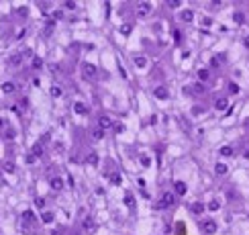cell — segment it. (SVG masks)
<instances>
[{"label": "cell", "mask_w": 249, "mask_h": 235, "mask_svg": "<svg viewBox=\"0 0 249 235\" xmlns=\"http://www.w3.org/2000/svg\"><path fill=\"white\" fill-rule=\"evenodd\" d=\"M171 202H174V194H171V192H166V194L161 196V200H159L155 207H157V209H168Z\"/></svg>", "instance_id": "obj_1"}, {"label": "cell", "mask_w": 249, "mask_h": 235, "mask_svg": "<svg viewBox=\"0 0 249 235\" xmlns=\"http://www.w3.org/2000/svg\"><path fill=\"white\" fill-rule=\"evenodd\" d=\"M153 96H155L157 100H168V98H170V92H168V88H163V86H157V88L153 90Z\"/></svg>", "instance_id": "obj_2"}, {"label": "cell", "mask_w": 249, "mask_h": 235, "mask_svg": "<svg viewBox=\"0 0 249 235\" xmlns=\"http://www.w3.org/2000/svg\"><path fill=\"white\" fill-rule=\"evenodd\" d=\"M204 209H206L204 202H192V204H190V213H192V215H202Z\"/></svg>", "instance_id": "obj_3"}, {"label": "cell", "mask_w": 249, "mask_h": 235, "mask_svg": "<svg viewBox=\"0 0 249 235\" xmlns=\"http://www.w3.org/2000/svg\"><path fill=\"white\" fill-rule=\"evenodd\" d=\"M147 12H151V2H141L139 8H137V14L139 16H145Z\"/></svg>", "instance_id": "obj_4"}, {"label": "cell", "mask_w": 249, "mask_h": 235, "mask_svg": "<svg viewBox=\"0 0 249 235\" xmlns=\"http://www.w3.org/2000/svg\"><path fill=\"white\" fill-rule=\"evenodd\" d=\"M98 127H100L102 131L110 129V127H113V119H108V117H100V119H98Z\"/></svg>", "instance_id": "obj_5"}, {"label": "cell", "mask_w": 249, "mask_h": 235, "mask_svg": "<svg viewBox=\"0 0 249 235\" xmlns=\"http://www.w3.org/2000/svg\"><path fill=\"white\" fill-rule=\"evenodd\" d=\"M204 231H206L208 235H212L216 231V223H215V221H210V219H208V221H204Z\"/></svg>", "instance_id": "obj_6"}, {"label": "cell", "mask_w": 249, "mask_h": 235, "mask_svg": "<svg viewBox=\"0 0 249 235\" xmlns=\"http://www.w3.org/2000/svg\"><path fill=\"white\" fill-rule=\"evenodd\" d=\"M84 74H86L88 78H94V76H96V66H92V63H84Z\"/></svg>", "instance_id": "obj_7"}, {"label": "cell", "mask_w": 249, "mask_h": 235, "mask_svg": "<svg viewBox=\"0 0 249 235\" xmlns=\"http://www.w3.org/2000/svg\"><path fill=\"white\" fill-rule=\"evenodd\" d=\"M227 106H229V100H227V98H216L215 100V108L216 110H225Z\"/></svg>", "instance_id": "obj_8"}, {"label": "cell", "mask_w": 249, "mask_h": 235, "mask_svg": "<svg viewBox=\"0 0 249 235\" xmlns=\"http://www.w3.org/2000/svg\"><path fill=\"white\" fill-rule=\"evenodd\" d=\"M174 188H176V192H178L180 196H184V194H186V190H188V188H186V184H184L182 180H178V182L174 184Z\"/></svg>", "instance_id": "obj_9"}, {"label": "cell", "mask_w": 249, "mask_h": 235, "mask_svg": "<svg viewBox=\"0 0 249 235\" xmlns=\"http://www.w3.org/2000/svg\"><path fill=\"white\" fill-rule=\"evenodd\" d=\"M14 90H16V86H14L12 82H4V84H2V92H4V94H12Z\"/></svg>", "instance_id": "obj_10"}, {"label": "cell", "mask_w": 249, "mask_h": 235, "mask_svg": "<svg viewBox=\"0 0 249 235\" xmlns=\"http://www.w3.org/2000/svg\"><path fill=\"white\" fill-rule=\"evenodd\" d=\"M8 63H10V66H21V63H23V53H16V55H12V57L8 59Z\"/></svg>", "instance_id": "obj_11"}, {"label": "cell", "mask_w": 249, "mask_h": 235, "mask_svg": "<svg viewBox=\"0 0 249 235\" xmlns=\"http://www.w3.org/2000/svg\"><path fill=\"white\" fill-rule=\"evenodd\" d=\"M74 113H76V115H86V113H88V108L82 104V102H76V104H74Z\"/></svg>", "instance_id": "obj_12"}, {"label": "cell", "mask_w": 249, "mask_h": 235, "mask_svg": "<svg viewBox=\"0 0 249 235\" xmlns=\"http://www.w3.org/2000/svg\"><path fill=\"white\" fill-rule=\"evenodd\" d=\"M51 188L53 190H61L63 188V180L61 178H51Z\"/></svg>", "instance_id": "obj_13"}, {"label": "cell", "mask_w": 249, "mask_h": 235, "mask_svg": "<svg viewBox=\"0 0 249 235\" xmlns=\"http://www.w3.org/2000/svg\"><path fill=\"white\" fill-rule=\"evenodd\" d=\"M227 170H229V168H227L225 164H216L215 166V174H216V176H225Z\"/></svg>", "instance_id": "obj_14"}, {"label": "cell", "mask_w": 249, "mask_h": 235, "mask_svg": "<svg viewBox=\"0 0 249 235\" xmlns=\"http://www.w3.org/2000/svg\"><path fill=\"white\" fill-rule=\"evenodd\" d=\"M180 16H182V21H186V23H192L194 12H192V10H184V12L180 14Z\"/></svg>", "instance_id": "obj_15"}, {"label": "cell", "mask_w": 249, "mask_h": 235, "mask_svg": "<svg viewBox=\"0 0 249 235\" xmlns=\"http://www.w3.org/2000/svg\"><path fill=\"white\" fill-rule=\"evenodd\" d=\"M33 155L35 157H41V155H43V145H41V143H35L33 145Z\"/></svg>", "instance_id": "obj_16"}, {"label": "cell", "mask_w": 249, "mask_h": 235, "mask_svg": "<svg viewBox=\"0 0 249 235\" xmlns=\"http://www.w3.org/2000/svg\"><path fill=\"white\" fill-rule=\"evenodd\" d=\"M94 227H96V225H94V221H92V219H84V229H86L88 233H92V231H94Z\"/></svg>", "instance_id": "obj_17"}, {"label": "cell", "mask_w": 249, "mask_h": 235, "mask_svg": "<svg viewBox=\"0 0 249 235\" xmlns=\"http://www.w3.org/2000/svg\"><path fill=\"white\" fill-rule=\"evenodd\" d=\"M124 204L127 207H135V198H133L131 192H124Z\"/></svg>", "instance_id": "obj_18"}, {"label": "cell", "mask_w": 249, "mask_h": 235, "mask_svg": "<svg viewBox=\"0 0 249 235\" xmlns=\"http://www.w3.org/2000/svg\"><path fill=\"white\" fill-rule=\"evenodd\" d=\"M61 94H63V90H61V86H51V96H53V98H59V96H61Z\"/></svg>", "instance_id": "obj_19"}, {"label": "cell", "mask_w": 249, "mask_h": 235, "mask_svg": "<svg viewBox=\"0 0 249 235\" xmlns=\"http://www.w3.org/2000/svg\"><path fill=\"white\" fill-rule=\"evenodd\" d=\"M218 153H221V155H225V157H231V155H233V147L225 145V147H221V149H218Z\"/></svg>", "instance_id": "obj_20"}, {"label": "cell", "mask_w": 249, "mask_h": 235, "mask_svg": "<svg viewBox=\"0 0 249 235\" xmlns=\"http://www.w3.org/2000/svg\"><path fill=\"white\" fill-rule=\"evenodd\" d=\"M41 219H43V223H51L55 217H53V213H49V211H45L43 215H41Z\"/></svg>", "instance_id": "obj_21"}, {"label": "cell", "mask_w": 249, "mask_h": 235, "mask_svg": "<svg viewBox=\"0 0 249 235\" xmlns=\"http://www.w3.org/2000/svg\"><path fill=\"white\" fill-rule=\"evenodd\" d=\"M135 66H139V68H145V66H147V59L143 57V55H137V57H135Z\"/></svg>", "instance_id": "obj_22"}, {"label": "cell", "mask_w": 249, "mask_h": 235, "mask_svg": "<svg viewBox=\"0 0 249 235\" xmlns=\"http://www.w3.org/2000/svg\"><path fill=\"white\" fill-rule=\"evenodd\" d=\"M92 137H94V139H104V131H102L100 127H96V129L92 131Z\"/></svg>", "instance_id": "obj_23"}, {"label": "cell", "mask_w": 249, "mask_h": 235, "mask_svg": "<svg viewBox=\"0 0 249 235\" xmlns=\"http://www.w3.org/2000/svg\"><path fill=\"white\" fill-rule=\"evenodd\" d=\"M86 162H88L90 166H96V164H98V155H96V153H88Z\"/></svg>", "instance_id": "obj_24"}, {"label": "cell", "mask_w": 249, "mask_h": 235, "mask_svg": "<svg viewBox=\"0 0 249 235\" xmlns=\"http://www.w3.org/2000/svg\"><path fill=\"white\" fill-rule=\"evenodd\" d=\"M198 80H200V82L208 80V70H198Z\"/></svg>", "instance_id": "obj_25"}, {"label": "cell", "mask_w": 249, "mask_h": 235, "mask_svg": "<svg viewBox=\"0 0 249 235\" xmlns=\"http://www.w3.org/2000/svg\"><path fill=\"white\" fill-rule=\"evenodd\" d=\"M33 68H35V70L43 68V59H41V57H33Z\"/></svg>", "instance_id": "obj_26"}, {"label": "cell", "mask_w": 249, "mask_h": 235, "mask_svg": "<svg viewBox=\"0 0 249 235\" xmlns=\"http://www.w3.org/2000/svg\"><path fill=\"white\" fill-rule=\"evenodd\" d=\"M192 88H194V92H198V94H202V92H204V84H202V82H196Z\"/></svg>", "instance_id": "obj_27"}, {"label": "cell", "mask_w": 249, "mask_h": 235, "mask_svg": "<svg viewBox=\"0 0 249 235\" xmlns=\"http://www.w3.org/2000/svg\"><path fill=\"white\" fill-rule=\"evenodd\" d=\"M4 172H6V174H12V172H14V164H12V162H6V164H4Z\"/></svg>", "instance_id": "obj_28"}, {"label": "cell", "mask_w": 249, "mask_h": 235, "mask_svg": "<svg viewBox=\"0 0 249 235\" xmlns=\"http://www.w3.org/2000/svg\"><path fill=\"white\" fill-rule=\"evenodd\" d=\"M233 19H235V23H237V25H241V23H243V21H245V16H243V12H235V16H233Z\"/></svg>", "instance_id": "obj_29"}, {"label": "cell", "mask_w": 249, "mask_h": 235, "mask_svg": "<svg viewBox=\"0 0 249 235\" xmlns=\"http://www.w3.org/2000/svg\"><path fill=\"white\" fill-rule=\"evenodd\" d=\"M229 92H231V94H237V92H239V86H237L235 82H233V84H229Z\"/></svg>", "instance_id": "obj_30"}, {"label": "cell", "mask_w": 249, "mask_h": 235, "mask_svg": "<svg viewBox=\"0 0 249 235\" xmlns=\"http://www.w3.org/2000/svg\"><path fill=\"white\" fill-rule=\"evenodd\" d=\"M23 219H25V221H33V211H25L23 213Z\"/></svg>", "instance_id": "obj_31"}, {"label": "cell", "mask_w": 249, "mask_h": 235, "mask_svg": "<svg viewBox=\"0 0 249 235\" xmlns=\"http://www.w3.org/2000/svg\"><path fill=\"white\" fill-rule=\"evenodd\" d=\"M141 164L145 166V168H149V166H151V160H149L147 155H141Z\"/></svg>", "instance_id": "obj_32"}, {"label": "cell", "mask_w": 249, "mask_h": 235, "mask_svg": "<svg viewBox=\"0 0 249 235\" xmlns=\"http://www.w3.org/2000/svg\"><path fill=\"white\" fill-rule=\"evenodd\" d=\"M110 182L113 184H121V176L119 174H110Z\"/></svg>", "instance_id": "obj_33"}, {"label": "cell", "mask_w": 249, "mask_h": 235, "mask_svg": "<svg viewBox=\"0 0 249 235\" xmlns=\"http://www.w3.org/2000/svg\"><path fill=\"white\" fill-rule=\"evenodd\" d=\"M208 209H210V211H218V209H221V204H218L216 200H212V202L208 204Z\"/></svg>", "instance_id": "obj_34"}, {"label": "cell", "mask_w": 249, "mask_h": 235, "mask_svg": "<svg viewBox=\"0 0 249 235\" xmlns=\"http://www.w3.org/2000/svg\"><path fill=\"white\" fill-rule=\"evenodd\" d=\"M35 207H37V209H43V207H45V200H43V198H37V200H35Z\"/></svg>", "instance_id": "obj_35"}, {"label": "cell", "mask_w": 249, "mask_h": 235, "mask_svg": "<svg viewBox=\"0 0 249 235\" xmlns=\"http://www.w3.org/2000/svg\"><path fill=\"white\" fill-rule=\"evenodd\" d=\"M168 6H170V8H178V6H180V0H170Z\"/></svg>", "instance_id": "obj_36"}, {"label": "cell", "mask_w": 249, "mask_h": 235, "mask_svg": "<svg viewBox=\"0 0 249 235\" xmlns=\"http://www.w3.org/2000/svg\"><path fill=\"white\" fill-rule=\"evenodd\" d=\"M121 33H123V35H129V33H131V27H129V25H123V27H121Z\"/></svg>", "instance_id": "obj_37"}, {"label": "cell", "mask_w": 249, "mask_h": 235, "mask_svg": "<svg viewBox=\"0 0 249 235\" xmlns=\"http://www.w3.org/2000/svg\"><path fill=\"white\" fill-rule=\"evenodd\" d=\"M210 66H212V68H218V66H221V59H218V57H212V59H210Z\"/></svg>", "instance_id": "obj_38"}, {"label": "cell", "mask_w": 249, "mask_h": 235, "mask_svg": "<svg viewBox=\"0 0 249 235\" xmlns=\"http://www.w3.org/2000/svg\"><path fill=\"white\" fill-rule=\"evenodd\" d=\"M202 25H204V27H210V25H212V19H208V16H204V19H202Z\"/></svg>", "instance_id": "obj_39"}, {"label": "cell", "mask_w": 249, "mask_h": 235, "mask_svg": "<svg viewBox=\"0 0 249 235\" xmlns=\"http://www.w3.org/2000/svg\"><path fill=\"white\" fill-rule=\"evenodd\" d=\"M66 8H68V10H74V8H76V2H72V0L66 2Z\"/></svg>", "instance_id": "obj_40"}, {"label": "cell", "mask_w": 249, "mask_h": 235, "mask_svg": "<svg viewBox=\"0 0 249 235\" xmlns=\"http://www.w3.org/2000/svg\"><path fill=\"white\" fill-rule=\"evenodd\" d=\"M35 162H37L35 155H27V164H35Z\"/></svg>", "instance_id": "obj_41"}, {"label": "cell", "mask_w": 249, "mask_h": 235, "mask_svg": "<svg viewBox=\"0 0 249 235\" xmlns=\"http://www.w3.org/2000/svg\"><path fill=\"white\" fill-rule=\"evenodd\" d=\"M19 14H21V16H25V14H29V8H25V6H23V8H19Z\"/></svg>", "instance_id": "obj_42"}, {"label": "cell", "mask_w": 249, "mask_h": 235, "mask_svg": "<svg viewBox=\"0 0 249 235\" xmlns=\"http://www.w3.org/2000/svg\"><path fill=\"white\" fill-rule=\"evenodd\" d=\"M61 16H63V14H61V10H55V12H53V19H57V21H59Z\"/></svg>", "instance_id": "obj_43"}, {"label": "cell", "mask_w": 249, "mask_h": 235, "mask_svg": "<svg viewBox=\"0 0 249 235\" xmlns=\"http://www.w3.org/2000/svg\"><path fill=\"white\" fill-rule=\"evenodd\" d=\"M47 141H49V133H45V135L41 137V145H43V143H47Z\"/></svg>", "instance_id": "obj_44"}, {"label": "cell", "mask_w": 249, "mask_h": 235, "mask_svg": "<svg viewBox=\"0 0 249 235\" xmlns=\"http://www.w3.org/2000/svg\"><path fill=\"white\" fill-rule=\"evenodd\" d=\"M171 35H174V39H176V41H180V31H174Z\"/></svg>", "instance_id": "obj_45"}, {"label": "cell", "mask_w": 249, "mask_h": 235, "mask_svg": "<svg viewBox=\"0 0 249 235\" xmlns=\"http://www.w3.org/2000/svg\"><path fill=\"white\" fill-rule=\"evenodd\" d=\"M245 47L249 49V37H245Z\"/></svg>", "instance_id": "obj_46"}, {"label": "cell", "mask_w": 249, "mask_h": 235, "mask_svg": "<svg viewBox=\"0 0 249 235\" xmlns=\"http://www.w3.org/2000/svg\"><path fill=\"white\" fill-rule=\"evenodd\" d=\"M0 127H2V119H0Z\"/></svg>", "instance_id": "obj_47"}]
</instances>
